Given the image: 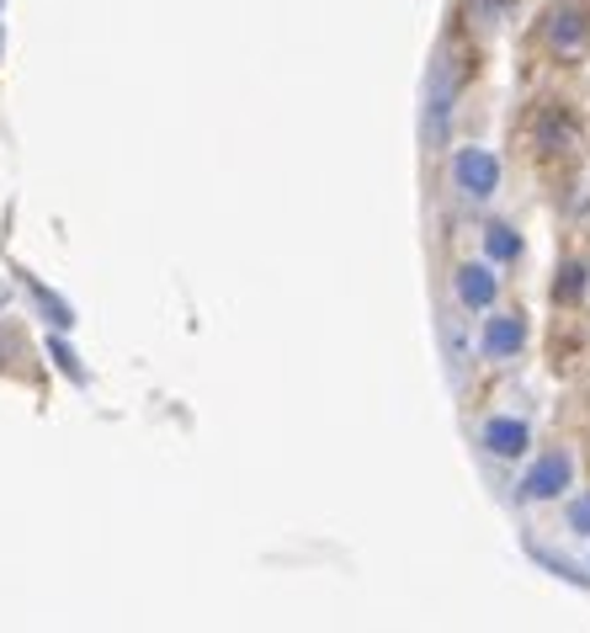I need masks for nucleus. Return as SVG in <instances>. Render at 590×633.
<instances>
[{
  "instance_id": "20e7f679",
  "label": "nucleus",
  "mask_w": 590,
  "mask_h": 633,
  "mask_svg": "<svg viewBox=\"0 0 590 633\" xmlns=\"http://www.w3.org/2000/svg\"><path fill=\"white\" fill-rule=\"evenodd\" d=\"M484 447H489L495 458H521V453L532 447V432H527V421H516V415H495V421H484Z\"/></svg>"
},
{
  "instance_id": "39448f33",
  "label": "nucleus",
  "mask_w": 590,
  "mask_h": 633,
  "mask_svg": "<svg viewBox=\"0 0 590 633\" xmlns=\"http://www.w3.org/2000/svg\"><path fill=\"white\" fill-rule=\"evenodd\" d=\"M495 293H500V278H495L489 267H479V261L458 267V298H463L469 309H489V304H495Z\"/></svg>"
},
{
  "instance_id": "1a4fd4ad",
  "label": "nucleus",
  "mask_w": 590,
  "mask_h": 633,
  "mask_svg": "<svg viewBox=\"0 0 590 633\" xmlns=\"http://www.w3.org/2000/svg\"><path fill=\"white\" fill-rule=\"evenodd\" d=\"M33 298H38V309H43L48 319H54V325H75V315H70V309H64V304H59L54 293H43L38 282H33Z\"/></svg>"
},
{
  "instance_id": "f03ea898",
  "label": "nucleus",
  "mask_w": 590,
  "mask_h": 633,
  "mask_svg": "<svg viewBox=\"0 0 590 633\" xmlns=\"http://www.w3.org/2000/svg\"><path fill=\"white\" fill-rule=\"evenodd\" d=\"M452 181H458V192L463 198H495V187H500V160L489 155V150H479V144H469V150H458V160H452Z\"/></svg>"
},
{
  "instance_id": "0eeeda50",
  "label": "nucleus",
  "mask_w": 590,
  "mask_h": 633,
  "mask_svg": "<svg viewBox=\"0 0 590 633\" xmlns=\"http://www.w3.org/2000/svg\"><path fill=\"white\" fill-rule=\"evenodd\" d=\"M484 256L489 261H516L521 256V235H516L511 224H489L484 230Z\"/></svg>"
},
{
  "instance_id": "f257e3e1",
  "label": "nucleus",
  "mask_w": 590,
  "mask_h": 633,
  "mask_svg": "<svg viewBox=\"0 0 590 633\" xmlns=\"http://www.w3.org/2000/svg\"><path fill=\"white\" fill-rule=\"evenodd\" d=\"M543 38H548V48L558 59H580L590 48V5H580V0H558V5H548Z\"/></svg>"
},
{
  "instance_id": "9b49d317",
  "label": "nucleus",
  "mask_w": 590,
  "mask_h": 633,
  "mask_svg": "<svg viewBox=\"0 0 590 633\" xmlns=\"http://www.w3.org/2000/svg\"><path fill=\"white\" fill-rule=\"evenodd\" d=\"M54 356H59V367H64V373H80V367H75V352H70L64 341H54Z\"/></svg>"
},
{
  "instance_id": "9d476101",
  "label": "nucleus",
  "mask_w": 590,
  "mask_h": 633,
  "mask_svg": "<svg viewBox=\"0 0 590 633\" xmlns=\"http://www.w3.org/2000/svg\"><path fill=\"white\" fill-rule=\"evenodd\" d=\"M569 532H586L590 538V495H580V501L569 506Z\"/></svg>"
},
{
  "instance_id": "423d86ee",
  "label": "nucleus",
  "mask_w": 590,
  "mask_h": 633,
  "mask_svg": "<svg viewBox=\"0 0 590 633\" xmlns=\"http://www.w3.org/2000/svg\"><path fill=\"white\" fill-rule=\"evenodd\" d=\"M527 347V319L521 315H495L484 325V352L489 356H511Z\"/></svg>"
},
{
  "instance_id": "6e6552de",
  "label": "nucleus",
  "mask_w": 590,
  "mask_h": 633,
  "mask_svg": "<svg viewBox=\"0 0 590 633\" xmlns=\"http://www.w3.org/2000/svg\"><path fill=\"white\" fill-rule=\"evenodd\" d=\"M590 288V267H580V261H569L564 272H558V282H553V298L558 304H580Z\"/></svg>"
},
{
  "instance_id": "7ed1b4c3",
  "label": "nucleus",
  "mask_w": 590,
  "mask_h": 633,
  "mask_svg": "<svg viewBox=\"0 0 590 633\" xmlns=\"http://www.w3.org/2000/svg\"><path fill=\"white\" fill-rule=\"evenodd\" d=\"M569 479H575L569 453H543V458L521 474V501H553V495L569 490Z\"/></svg>"
}]
</instances>
